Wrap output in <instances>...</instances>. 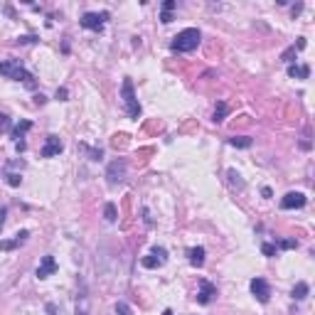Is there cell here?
Segmentation results:
<instances>
[{
  "label": "cell",
  "mask_w": 315,
  "mask_h": 315,
  "mask_svg": "<svg viewBox=\"0 0 315 315\" xmlns=\"http://www.w3.org/2000/svg\"><path fill=\"white\" fill-rule=\"evenodd\" d=\"M0 74L13 79V81H22V84H27L30 89L35 86V76L20 64V59H3V62H0Z\"/></svg>",
  "instance_id": "6da1fadb"
},
{
  "label": "cell",
  "mask_w": 315,
  "mask_h": 315,
  "mask_svg": "<svg viewBox=\"0 0 315 315\" xmlns=\"http://www.w3.org/2000/svg\"><path fill=\"white\" fill-rule=\"evenodd\" d=\"M200 30L197 27H187L183 32H177L172 42H170V47H172V52H192V50H197V44H200Z\"/></svg>",
  "instance_id": "7a4b0ae2"
},
{
  "label": "cell",
  "mask_w": 315,
  "mask_h": 315,
  "mask_svg": "<svg viewBox=\"0 0 315 315\" xmlns=\"http://www.w3.org/2000/svg\"><path fill=\"white\" fill-rule=\"evenodd\" d=\"M121 94H123V104H126V111H128L130 118H141V104L133 94V81L130 79H123V86H121Z\"/></svg>",
  "instance_id": "3957f363"
},
{
  "label": "cell",
  "mask_w": 315,
  "mask_h": 315,
  "mask_svg": "<svg viewBox=\"0 0 315 315\" xmlns=\"http://www.w3.org/2000/svg\"><path fill=\"white\" fill-rule=\"evenodd\" d=\"M106 20H109V13H84L81 20H79V25L86 27V30H94V32H101Z\"/></svg>",
  "instance_id": "277c9868"
},
{
  "label": "cell",
  "mask_w": 315,
  "mask_h": 315,
  "mask_svg": "<svg viewBox=\"0 0 315 315\" xmlns=\"http://www.w3.org/2000/svg\"><path fill=\"white\" fill-rule=\"evenodd\" d=\"M141 263H143L146 268H160V266L167 263V251L163 246H153V251H150L148 256H143Z\"/></svg>",
  "instance_id": "5b68a950"
},
{
  "label": "cell",
  "mask_w": 315,
  "mask_h": 315,
  "mask_svg": "<svg viewBox=\"0 0 315 315\" xmlns=\"http://www.w3.org/2000/svg\"><path fill=\"white\" fill-rule=\"evenodd\" d=\"M249 288H251V293H254V298H256L259 303H268V298H271V286H268L266 278H251Z\"/></svg>",
  "instance_id": "8992f818"
},
{
  "label": "cell",
  "mask_w": 315,
  "mask_h": 315,
  "mask_svg": "<svg viewBox=\"0 0 315 315\" xmlns=\"http://www.w3.org/2000/svg\"><path fill=\"white\" fill-rule=\"evenodd\" d=\"M217 298V286L209 283L207 278H200V291H197V303L200 305H209Z\"/></svg>",
  "instance_id": "52a82bcc"
},
{
  "label": "cell",
  "mask_w": 315,
  "mask_h": 315,
  "mask_svg": "<svg viewBox=\"0 0 315 315\" xmlns=\"http://www.w3.org/2000/svg\"><path fill=\"white\" fill-rule=\"evenodd\" d=\"M106 177H109V185L123 183V177H126V160H123V158L113 160L111 165H109V170H106Z\"/></svg>",
  "instance_id": "ba28073f"
},
{
  "label": "cell",
  "mask_w": 315,
  "mask_h": 315,
  "mask_svg": "<svg viewBox=\"0 0 315 315\" xmlns=\"http://www.w3.org/2000/svg\"><path fill=\"white\" fill-rule=\"evenodd\" d=\"M30 128H32V121H27V118H22L18 126L13 128V138H15V150H18V153H25V148H27V146H25V133H27Z\"/></svg>",
  "instance_id": "9c48e42d"
},
{
  "label": "cell",
  "mask_w": 315,
  "mask_h": 315,
  "mask_svg": "<svg viewBox=\"0 0 315 315\" xmlns=\"http://www.w3.org/2000/svg\"><path fill=\"white\" fill-rule=\"evenodd\" d=\"M305 202H308V197L303 192H288V195H283L281 207L283 209H300V207H305Z\"/></svg>",
  "instance_id": "30bf717a"
},
{
  "label": "cell",
  "mask_w": 315,
  "mask_h": 315,
  "mask_svg": "<svg viewBox=\"0 0 315 315\" xmlns=\"http://www.w3.org/2000/svg\"><path fill=\"white\" fill-rule=\"evenodd\" d=\"M64 150V146H62V141L57 138V136H47V143L42 146V158H55V155H59Z\"/></svg>",
  "instance_id": "8fae6325"
},
{
  "label": "cell",
  "mask_w": 315,
  "mask_h": 315,
  "mask_svg": "<svg viewBox=\"0 0 315 315\" xmlns=\"http://www.w3.org/2000/svg\"><path fill=\"white\" fill-rule=\"evenodd\" d=\"M52 274H57V261H55V256H44L37 266V278L44 281V278H50Z\"/></svg>",
  "instance_id": "7c38bea8"
},
{
  "label": "cell",
  "mask_w": 315,
  "mask_h": 315,
  "mask_svg": "<svg viewBox=\"0 0 315 315\" xmlns=\"http://www.w3.org/2000/svg\"><path fill=\"white\" fill-rule=\"evenodd\" d=\"M204 254H207L204 246H192V249H187V261H190L195 268H200L204 263Z\"/></svg>",
  "instance_id": "4fadbf2b"
},
{
  "label": "cell",
  "mask_w": 315,
  "mask_h": 315,
  "mask_svg": "<svg viewBox=\"0 0 315 315\" xmlns=\"http://www.w3.org/2000/svg\"><path fill=\"white\" fill-rule=\"evenodd\" d=\"M27 237H30V232H27V229H22V232H18V237H15V239L0 241V249H3V251H13V249H18V246L27 239Z\"/></svg>",
  "instance_id": "5bb4252c"
},
{
  "label": "cell",
  "mask_w": 315,
  "mask_h": 315,
  "mask_svg": "<svg viewBox=\"0 0 315 315\" xmlns=\"http://www.w3.org/2000/svg\"><path fill=\"white\" fill-rule=\"evenodd\" d=\"M288 76L291 79H308L310 76V67L308 64H291L288 67Z\"/></svg>",
  "instance_id": "9a60e30c"
},
{
  "label": "cell",
  "mask_w": 315,
  "mask_h": 315,
  "mask_svg": "<svg viewBox=\"0 0 315 315\" xmlns=\"http://www.w3.org/2000/svg\"><path fill=\"white\" fill-rule=\"evenodd\" d=\"M172 10H175V0H165L163 3V13H160V22L170 25L172 22Z\"/></svg>",
  "instance_id": "2e32d148"
},
{
  "label": "cell",
  "mask_w": 315,
  "mask_h": 315,
  "mask_svg": "<svg viewBox=\"0 0 315 315\" xmlns=\"http://www.w3.org/2000/svg\"><path fill=\"white\" fill-rule=\"evenodd\" d=\"M308 293H310V286H308L305 281H298L296 286H293V298H296V300H303V298H308Z\"/></svg>",
  "instance_id": "e0dca14e"
},
{
  "label": "cell",
  "mask_w": 315,
  "mask_h": 315,
  "mask_svg": "<svg viewBox=\"0 0 315 315\" xmlns=\"http://www.w3.org/2000/svg\"><path fill=\"white\" fill-rule=\"evenodd\" d=\"M251 138L249 136H234V138H229V146H234V148H251Z\"/></svg>",
  "instance_id": "ac0fdd59"
},
{
  "label": "cell",
  "mask_w": 315,
  "mask_h": 315,
  "mask_svg": "<svg viewBox=\"0 0 315 315\" xmlns=\"http://www.w3.org/2000/svg\"><path fill=\"white\" fill-rule=\"evenodd\" d=\"M227 111H229V106H227L224 101H219V104H217V109H214V118H212V121H214V123H222L224 116H227Z\"/></svg>",
  "instance_id": "d6986e66"
},
{
  "label": "cell",
  "mask_w": 315,
  "mask_h": 315,
  "mask_svg": "<svg viewBox=\"0 0 315 315\" xmlns=\"http://www.w3.org/2000/svg\"><path fill=\"white\" fill-rule=\"evenodd\" d=\"M104 217H106V222H116L118 219V212H116V204L109 202L104 207Z\"/></svg>",
  "instance_id": "ffe728a7"
},
{
  "label": "cell",
  "mask_w": 315,
  "mask_h": 315,
  "mask_svg": "<svg viewBox=\"0 0 315 315\" xmlns=\"http://www.w3.org/2000/svg\"><path fill=\"white\" fill-rule=\"evenodd\" d=\"M5 183H8L10 187H20V183H22V177H20L18 172H8V175H5Z\"/></svg>",
  "instance_id": "44dd1931"
},
{
  "label": "cell",
  "mask_w": 315,
  "mask_h": 315,
  "mask_svg": "<svg viewBox=\"0 0 315 315\" xmlns=\"http://www.w3.org/2000/svg\"><path fill=\"white\" fill-rule=\"evenodd\" d=\"M227 175H229V183H232V185H237V187H244V180H241V175H239V172H237V170H229Z\"/></svg>",
  "instance_id": "7402d4cb"
},
{
  "label": "cell",
  "mask_w": 315,
  "mask_h": 315,
  "mask_svg": "<svg viewBox=\"0 0 315 315\" xmlns=\"http://www.w3.org/2000/svg\"><path fill=\"white\" fill-rule=\"evenodd\" d=\"M296 246H298L296 239H281L276 244V249H296Z\"/></svg>",
  "instance_id": "603a6c76"
},
{
  "label": "cell",
  "mask_w": 315,
  "mask_h": 315,
  "mask_svg": "<svg viewBox=\"0 0 315 315\" xmlns=\"http://www.w3.org/2000/svg\"><path fill=\"white\" fill-rule=\"evenodd\" d=\"M10 126H13V121L5 116V113H0V133H5V130H10Z\"/></svg>",
  "instance_id": "cb8c5ba5"
},
{
  "label": "cell",
  "mask_w": 315,
  "mask_h": 315,
  "mask_svg": "<svg viewBox=\"0 0 315 315\" xmlns=\"http://www.w3.org/2000/svg\"><path fill=\"white\" fill-rule=\"evenodd\" d=\"M261 251H263V256H276V244H263Z\"/></svg>",
  "instance_id": "d4e9b609"
},
{
  "label": "cell",
  "mask_w": 315,
  "mask_h": 315,
  "mask_svg": "<svg viewBox=\"0 0 315 315\" xmlns=\"http://www.w3.org/2000/svg\"><path fill=\"white\" fill-rule=\"evenodd\" d=\"M20 44H35V42H39V37H35V35H25V37H18Z\"/></svg>",
  "instance_id": "484cf974"
},
{
  "label": "cell",
  "mask_w": 315,
  "mask_h": 315,
  "mask_svg": "<svg viewBox=\"0 0 315 315\" xmlns=\"http://www.w3.org/2000/svg\"><path fill=\"white\" fill-rule=\"evenodd\" d=\"M116 313L118 315H130V308L126 303H116Z\"/></svg>",
  "instance_id": "4316f807"
},
{
  "label": "cell",
  "mask_w": 315,
  "mask_h": 315,
  "mask_svg": "<svg viewBox=\"0 0 315 315\" xmlns=\"http://www.w3.org/2000/svg\"><path fill=\"white\" fill-rule=\"evenodd\" d=\"M296 55V44H293V47H291V50H286V52H283V62H291V57Z\"/></svg>",
  "instance_id": "83f0119b"
},
{
  "label": "cell",
  "mask_w": 315,
  "mask_h": 315,
  "mask_svg": "<svg viewBox=\"0 0 315 315\" xmlns=\"http://www.w3.org/2000/svg\"><path fill=\"white\" fill-rule=\"evenodd\" d=\"M5 217H8V209L0 207V229H3V224H5Z\"/></svg>",
  "instance_id": "f1b7e54d"
},
{
  "label": "cell",
  "mask_w": 315,
  "mask_h": 315,
  "mask_svg": "<svg viewBox=\"0 0 315 315\" xmlns=\"http://www.w3.org/2000/svg\"><path fill=\"white\" fill-rule=\"evenodd\" d=\"M67 89H57V99H59V101H64V99H67Z\"/></svg>",
  "instance_id": "f546056e"
},
{
  "label": "cell",
  "mask_w": 315,
  "mask_h": 315,
  "mask_svg": "<svg viewBox=\"0 0 315 315\" xmlns=\"http://www.w3.org/2000/svg\"><path fill=\"white\" fill-rule=\"evenodd\" d=\"M44 101H47V99H44V96H42V94H37V96H35V104H37V106H42V104H44Z\"/></svg>",
  "instance_id": "4dcf8cb0"
},
{
  "label": "cell",
  "mask_w": 315,
  "mask_h": 315,
  "mask_svg": "<svg viewBox=\"0 0 315 315\" xmlns=\"http://www.w3.org/2000/svg\"><path fill=\"white\" fill-rule=\"evenodd\" d=\"M163 315H175V313H172V310H165V313H163Z\"/></svg>",
  "instance_id": "1f68e13d"
},
{
  "label": "cell",
  "mask_w": 315,
  "mask_h": 315,
  "mask_svg": "<svg viewBox=\"0 0 315 315\" xmlns=\"http://www.w3.org/2000/svg\"><path fill=\"white\" fill-rule=\"evenodd\" d=\"M76 315H86V313H84V310H79V313H76Z\"/></svg>",
  "instance_id": "d6a6232c"
}]
</instances>
